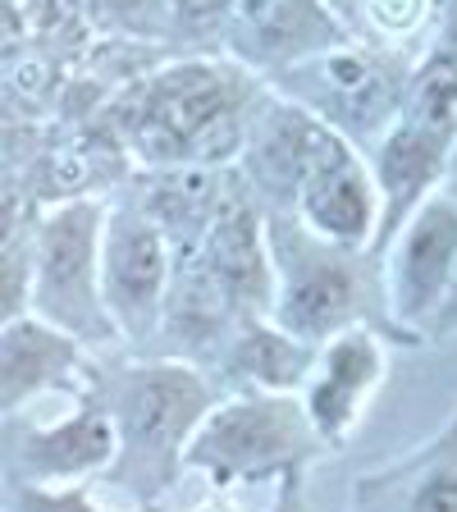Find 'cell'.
Masks as SVG:
<instances>
[{"instance_id":"6da1fadb","label":"cell","mask_w":457,"mask_h":512,"mask_svg":"<svg viewBox=\"0 0 457 512\" xmlns=\"http://www.w3.org/2000/svg\"><path fill=\"white\" fill-rule=\"evenodd\" d=\"M261 160H266L270 188L279 183L293 192L302 206V220L320 238L357 247L380 224V197H375L371 174L343 147L339 133H330L320 119L298 115V110L284 115L270 133Z\"/></svg>"},{"instance_id":"7a4b0ae2","label":"cell","mask_w":457,"mask_h":512,"mask_svg":"<svg viewBox=\"0 0 457 512\" xmlns=\"http://www.w3.org/2000/svg\"><path fill=\"white\" fill-rule=\"evenodd\" d=\"M128 133L160 165L215 160L238 142V87L215 64H179L142 92Z\"/></svg>"},{"instance_id":"3957f363","label":"cell","mask_w":457,"mask_h":512,"mask_svg":"<svg viewBox=\"0 0 457 512\" xmlns=\"http://www.w3.org/2000/svg\"><path fill=\"white\" fill-rule=\"evenodd\" d=\"M316 435L320 430L311 421V412L293 398H238V403L206 412V421L192 430L183 458L197 471H206L215 485H229V480L298 462Z\"/></svg>"},{"instance_id":"277c9868","label":"cell","mask_w":457,"mask_h":512,"mask_svg":"<svg viewBox=\"0 0 457 512\" xmlns=\"http://www.w3.org/2000/svg\"><path fill=\"white\" fill-rule=\"evenodd\" d=\"M101 243H106V224H101V206L92 202L60 206L37 238V298L60 330L83 334L106 311L96 284Z\"/></svg>"},{"instance_id":"5b68a950","label":"cell","mask_w":457,"mask_h":512,"mask_svg":"<svg viewBox=\"0 0 457 512\" xmlns=\"http://www.w3.org/2000/svg\"><path fill=\"white\" fill-rule=\"evenodd\" d=\"M170 279V247L151 220L142 215H115L101 243V298L106 316L124 334H147L165 302Z\"/></svg>"},{"instance_id":"8992f818","label":"cell","mask_w":457,"mask_h":512,"mask_svg":"<svg viewBox=\"0 0 457 512\" xmlns=\"http://www.w3.org/2000/svg\"><path fill=\"white\" fill-rule=\"evenodd\" d=\"M206 384L183 366H147L133 371L119 389L115 426L138 448L142 458H165L174 448H188L192 430L206 421Z\"/></svg>"},{"instance_id":"52a82bcc","label":"cell","mask_w":457,"mask_h":512,"mask_svg":"<svg viewBox=\"0 0 457 512\" xmlns=\"http://www.w3.org/2000/svg\"><path fill=\"white\" fill-rule=\"evenodd\" d=\"M457 270V206L444 197L416 206L394 252L389 275V302L403 325H435V311L444 302Z\"/></svg>"},{"instance_id":"ba28073f","label":"cell","mask_w":457,"mask_h":512,"mask_svg":"<svg viewBox=\"0 0 457 512\" xmlns=\"http://www.w3.org/2000/svg\"><path fill=\"white\" fill-rule=\"evenodd\" d=\"M330 42L334 23L316 0H234V51L252 60H311Z\"/></svg>"},{"instance_id":"9c48e42d","label":"cell","mask_w":457,"mask_h":512,"mask_svg":"<svg viewBox=\"0 0 457 512\" xmlns=\"http://www.w3.org/2000/svg\"><path fill=\"white\" fill-rule=\"evenodd\" d=\"M380 366L384 362H380V348H375L371 334L343 330L339 339L330 343L316 384H311V398H307V412H311L320 435L339 439L343 430L357 421L366 394H371L375 380H380Z\"/></svg>"},{"instance_id":"30bf717a","label":"cell","mask_w":457,"mask_h":512,"mask_svg":"<svg viewBox=\"0 0 457 512\" xmlns=\"http://www.w3.org/2000/svg\"><path fill=\"white\" fill-rule=\"evenodd\" d=\"M206 270L224 293L243 302L270 298V261L256 234V215L247 206H224L206 229Z\"/></svg>"},{"instance_id":"8fae6325","label":"cell","mask_w":457,"mask_h":512,"mask_svg":"<svg viewBox=\"0 0 457 512\" xmlns=\"http://www.w3.org/2000/svg\"><path fill=\"white\" fill-rule=\"evenodd\" d=\"M0 362H5V371H0L5 407H14L69 371V362H74V339H69V330L46 325V320H5Z\"/></svg>"},{"instance_id":"7c38bea8","label":"cell","mask_w":457,"mask_h":512,"mask_svg":"<svg viewBox=\"0 0 457 512\" xmlns=\"http://www.w3.org/2000/svg\"><path fill=\"white\" fill-rule=\"evenodd\" d=\"M448 147H453V133H444L435 124H421L416 115L403 110L398 128L384 138V151H380V183H384L389 215H403L416 202V192L439 174Z\"/></svg>"},{"instance_id":"4fadbf2b","label":"cell","mask_w":457,"mask_h":512,"mask_svg":"<svg viewBox=\"0 0 457 512\" xmlns=\"http://www.w3.org/2000/svg\"><path fill=\"white\" fill-rule=\"evenodd\" d=\"M352 307H357V284H352L348 270L311 266L284 288L279 325L288 334H298V339H316V334L343 330V320L352 316Z\"/></svg>"},{"instance_id":"5bb4252c","label":"cell","mask_w":457,"mask_h":512,"mask_svg":"<svg viewBox=\"0 0 457 512\" xmlns=\"http://www.w3.org/2000/svg\"><path fill=\"white\" fill-rule=\"evenodd\" d=\"M119 430L110 416H74L46 435L28 439V462L42 476H74V471L106 467L115 458Z\"/></svg>"},{"instance_id":"9a60e30c","label":"cell","mask_w":457,"mask_h":512,"mask_svg":"<svg viewBox=\"0 0 457 512\" xmlns=\"http://www.w3.org/2000/svg\"><path fill=\"white\" fill-rule=\"evenodd\" d=\"M311 64H316V78L320 87L339 101L343 110H352V115H366L371 106H380V74H375L371 64L362 60L357 51H320L311 55Z\"/></svg>"},{"instance_id":"2e32d148","label":"cell","mask_w":457,"mask_h":512,"mask_svg":"<svg viewBox=\"0 0 457 512\" xmlns=\"http://www.w3.org/2000/svg\"><path fill=\"white\" fill-rule=\"evenodd\" d=\"M407 512H457V426L426 467V476L416 480Z\"/></svg>"},{"instance_id":"e0dca14e","label":"cell","mask_w":457,"mask_h":512,"mask_svg":"<svg viewBox=\"0 0 457 512\" xmlns=\"http://www.w3.org/2000/svg\"><path fill=\"white\" fill-rule=\"evenodd\" d=\"M371 14L380 28L407 32V28H416L421 14H426V0H371Z\"/></svg>"},{"instance_id":"ac0fdd59","label":"cell","mask_w":457,"mask_h":512,"mask_svg":"<svg viewBox=\"0 0 457 512\" xmlns=\"http://www.w3.org/2000/svg\"><path fill=\"white\" fill-rule=\"evenodd\" d=\"M430 330H435V334L457 330V270H453V284H448V293H444V302H439L435 325H430Z\"/></svg>"},{"instance_id":"d6986e66","label":"cell","mask_w":457,"mask_h":512,"mask_svg":"<svg viewBox=\"0 0 457 512\" xmlns=\"http://www.w3.org/2000/svg\"><path fill=\"white\" fill-rule=\"evenodd\" d=\"M42 508L46 512H96V508H87L78 494H64V499H42Z\"/></svg>"},{"instance_id":"ffe728a7","label":"cell","mask_w":457,"mask_h":512,"mask_svg":"<svg viewBox=\"0 0 457 512\" xmlns=\"http://www.w3.org/2000/svg\"><path fill=\"white\" fill-rule=\"evenodd\" d=\"M448 37H453V46H457V0H453V19H448Z\"/></svg>"}]
</instances>
